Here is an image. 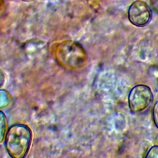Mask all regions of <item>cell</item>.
Returning <instances> with one entry per match:
<instances>
[{"instance_id": "obj_1", "label": "cell", "mask_w": 158, "mask_h": 158, "mask_svg": "<svg viewBox=\"0 0 158 158\" xmlns=\"http://www.w3.org/2000/svg\"><path fill=\"white\" fill-rule=\"evenodd\" d=\"M54 55L57 62L67 70H81L87 64L86 51L80 44L73 40H65L58 43Z\"/></svg>"}, {"instance_id": "obj_2", "label": "cell", "mask_w": 158, "mask_h": 158, "mask_svg": "<svg viewBox=\"0 0 158 158\" xmlns=\"http://www.w3.org/2000/svg\"><path fill=\"white\" fill-rule=\"evenodd\" d=\"M31 131L23 124H14L7 131L5 146L9 155L13 158L26 156L31 142Z\"/></svg>"}, {"instance_id": "obj_3", "label": "cell", "mask_w": 158, "mask_h": 158, "mask_svg": "<svg viewBox=\"0 0 158 158\" xmlns=\"http://www.w3.org/2000/svg\"><path fill=\"white\" fill-rule=\"evenodd\" d=\"M153 94L149 87L145 85H137L129 92L128 106L133 113L140 112L145 110L151 104Z\"/></svg>"}, {"instance_id": "obj_4", "label": "cell", "mask_w": 158, "mask_h": 158, "mask_svg": "<svg viewBox=\"0 0 158 158\" xmlns=\"http://www.w3.org/2000/svg\"><path fill=\"white\" fill-rule=\"evenodd\" d=\"M152 10L146 2L142 0L133 2L128 9L129 21L136 27H144L151 20Z\"/></svg>"}, {"instance_id": "obj_5", "label": "cell", "mask_w": 158, "mask_h": 158, "mask_svg": "<svg viewBox=\"0 0 158 158\" xmlns=\"http://www.w3.org/2000/svg\"><path fill=\"white\" fill-rule=\"evenodd\" d=\"M7 120L4 113L0 110V144L5 139L7 133Z\"/></svg>"}, {"instance_id": "obj_6", "label": "cell", "mask_w": 158, "mask_h": 158, "mask_svg": "<svg viewBox=\"0 0 158 158\" xmlns=\"http://www.w3.org/2000/svg\"><path fill=\"white\" fill-rule=\"evenodd\" d=\"M11 101V96L10 93L2 89H0V109L7 107Z\"/></svg>"}, {"instance_id": "obj_7", "label": "cell", "mask_w": 158, "mask_h": 158, "mask_svg": "<svg viewBox=\"0 0 158 158\" xmlns=\"http://www.w3.org/2000/svg\"><path fill=\"white\" fill-rule=\"evenodd\" d=\"M147 158H158V146H152L146 152Z\"/></svg>"}, {"instance_id": "obj_8", "label": "cell", "mask_w": 158, "mask_h": 158, "mask_svg": "<svg viewBox=\"0 0 158 158\" xmlns=\"http://www.w3.org/2000/svg\"><path fill=\"white\" fill-rule=\"evenodd\" d=\"M152 118L156 127L158 128V101L155 102L153 107Z\"/></svg>"}, {"instance_id": "obj_9", "label": "cell", "mask_w": 158, "mask_h": 158, "mask_svg": "<svg viewBox=\"0 0 158 158\" xmlns=\"http://www.w3.org/2000/svg\"><path fill=\"white\" fill-rule=\"evenodd\" d=\"M149 7L152 10L158 14V0H149Z\"/></svg>"}, {"instance_id": "obj_10", "label": "cell", "mask_w": 158, "mask_h": 158, "mask_svg": "<svg viewBox=\"0 0 158 158\" xmlns=\"http://www.w3.org/2000/svg\"><path fill=\"white\" fill-rule=\"evenodd\" d=\"M6 10V4L4 0H0V15L2 14Z\"/></svg>"}, {"instance_id": "obj_11", "label": "cell", "mask_w": 158, "mask_h": 158, "mask_svg": "<svg viewBox=\"0 0 158 158\" xmlns=\"http://www.w3.org/2000/svg\"><path fill=\"white\" fill-rule=\"evenodd\" d=\"M4 80V76L2 72L0 71V86H1L3 84Z\"/></svg>"}, {"instance_id": "obj_12", "label": "cell", "mask_w": 158, "mask_h": 158, "mask_svg": "<svg viewBox=\"0 0 158 158\" xmlns=\"http://www.w3.org/2000/svg\"><path fill=\"white\" fill-rule=\"evenodd\" d=\"M23 1H31V0H23Z\"/></svg>"}]
</instances>
